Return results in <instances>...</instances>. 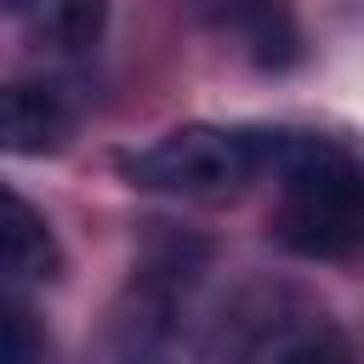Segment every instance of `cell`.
I'll list each match as a JSON object with an SVG mask.
<instances>
[{
	"mask_svg": "<svg viewBox=\"0 0 364 364\" xmlns=\"http://www.w3.org/2000/svg\"><path fill=\"white\" fill-rule=\"evenodd\" d=\"M273 239L296 256H353L364 245V148L279 125L273 148Z\"/></svg>",
	"mask_w": 364,
	"mask_h": 364,
	"instance_id": "6da1fadb",
	"label": "cell"
},
{
	"mask_svg": "<svg viewBox=\"0 0 364 364\" xmlns=\"http://www.w3.org/2000/svg\"><path fill=\"white\" fill-rule=\"evenodd\" d=\"M273 148H279V125H182L165 131L154 148L125 154L119 171L154 193L210 199L256 176H273Z\"/></svg>",
	"mask_w": 364,
	"mask_h": 364,
	"instance_id": "7a4b0ae2",
	"label": "cell"
},
{
	"mask_svg": "<svg viewBox=\"0 0 364 364\" xmlns=\"http://www.w3.org/2000/svg\"><path fill=\"white\" fill-rule=\"evenodd\" d=\"M0 131L11 154H57L74 136V102L51 80H11L0 102Z\"/></svg>",
	"mask_w": 364,
	"mask_h": 364,
	"instance_id": "3957f363",
	"label": "cell"
},
{
	"mask_svg": "<svg viewBox=\"0 0 364 364\" xmlns=\"http://www.w3.org/2000/svg\"><path fill=\"white\" fill-rule=\"evenodd\" d=\"M216 28L262 68H290L296 63V17L284 0H216Z\"/></svg>",
	"mask_w": 364,
	"mask_h": 364,
	"instance_id": "277c9868",
	"label": "cell"
},
{
	"mask_svg": "<svg viewBox=\"0 0 364 364\" xmlns=\"http://www.w3.org/2000/svg\"><path fill=\"white\" fill-rule=\"evenodd\" d=\"M0 256H6V273H11L17 284H28V279H51V273L63 267V256H57V239H51L46 216H40L28 199H17V193L6 199Z\"/></svg>",
	"mask_w": 364,
	"mask_h": 364,
	"instance_id": "5b68a950",
	"label": "cell"
},
{
	"mask_svg": "<svg viewBox=\"0 0 364 364\" xmlns=\"http://www.w3.org/2000/svg\"><path fill=\"white\" fill-rule=\"evenodd\" d=\"M102 23H108V0H46V6L28 17L34 40L57 46V51L91 46V40L102 34Z\"/></svg>",
	"mask_w": 364,
	"mask_h": 364,
	"instance_id": "8992f818",
	"label": "cell"
},
{
	"mask_svg": "<svg viewBox=\"0 0 364 364\" xmlns=\"http://www.w3.org/2000/svg\"><path fill=\"white\" fill-rule=\"evenodd\" d=\"M273 364H353V358H347V347H341L336 336L318 330V336H296V341H284Z\"/></svg>",
	"mask_w": 364,
	"mask_h": 364,
	"instance_id": "52a82bcc",
	"label": "cell"
},
{
	"mask_svg": "<svg viewBox=\"0 0 364 364\" xmlns=\"http://www.w3.org/2000/svg\"><path fill=\"white\" fill-rule=\"evenodd\" d=\"M34 358H40L34 324H28V313L11 301V307H6V364H34Z\"/></svg>",
	"mask_w": 364,
	"mask_h": 364,
	"instance_id": "ba28073f",
	"label": "cell"
},
{
	"mask_svg": "<svg viewBox=\"0 0 364 364\" xmlns=\"http://www.w3.org/2000/svg\"><path fill=\"white\" fill-rule=\"evenodd\" d=\"M40 6H46V0H6V11H11V17H34Z\"/></svg>",
	"mask_w": 364,
	"mask_h": 364,
	"instance_id": "9c48e42d",
	"label": "cell"
}]
</instances>
